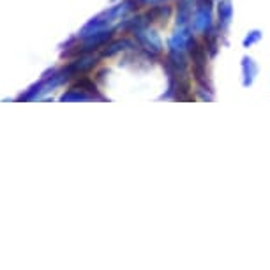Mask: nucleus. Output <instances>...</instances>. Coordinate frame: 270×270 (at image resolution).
<instances>
[{
    "instance_id": "1",
    "label": "nucleus",
    "mask_w": 270,
    "mask_h": 270,
    "mask_svg": "<svg viewBox=\"0 0 270 270\" xmlns=\"http://www.w3.org/2000/svg\"><path fill=\"white\" fill-rule=\"evenodd\" d=\"M134 36H136L138 44L147 51V53H150V55H159V53H163V41H161L159 34H157L156 30L147 29V25H145V27H142V29L136 30Z\"/></svg>"
},
{
    "instance_id": "2",
    "label": "nucleus",
    "mask_w": 270,
    "mask_h": 270,
    "mask_svg": "<svg viewBox=\"0 0 270 270\" xmlns=\"http://www.w3.org/2000/svg\"><path fill=\"white\" fill-rule=\"evenodd\" d=\"M191 41H193V36H191L189 29H187V27H182V29H179L172 37H170V41H168L170 51H180V53H182L184 50L189 48Z\"/></svg>"
},
{
    "instance_id": "3",
    "label": "nucleus",
    "mask_w": 270,
    "mask_h": 270,
    "mask_svg": "<svg viewBox=\"0 0 270 270\" xmlns=\"http://www.w3.org/2000/svg\"><path fill=\"white\" fill-rule=\"evenodd\" d=\"M258 74V66L251 57H244L242 59V85L244 87H251L254 83V78Z\"/></svg>"
},
{
    "instance_id": "4",
    "label": "nucleus",
    "mask_w": 270,
    "mask_h": 270,
    "mask_svg": "<svg viewBox=\"0 0 270 270\" xmlns=\"http://www.w3.org/2000/svg\"><path fill=\"white\" fill-rule=\"evenodd\" d=\"M193 29L196 32H207L212 27V15L210 9H196L193 18Z\"/></svg>"
},
{
    "instance_id": "5",
    "label": "nucleus",
    "mask_w": 270,
    "mask_h": 270,
    "mask_svg": "<svg viewBox=\"0 0 270 270\" xmlns=\"http://www.w3.org/2000/svg\"><path fill=\"white\" fill-rule=\"evenodd\" d=\"M217 15H219V27L221 29H228L233 20V4L231 0H221L217 6Z\"/></svg>"
},
{
    "instance_id": "6",
    "label": "nucleus",
    "mask_w": 270,
    "mask_h": 270,
    "mask_svg": "<svg viewBox=\"0 0 270 270\" xmlns=\"http://www.w3.org/2000/svg\"><path fill=\"white\" fill-rule=\"evenodd\" d=\"M170 15H172V8H170V6H154V8H150V11L147 13L145 20L150 23H154V22L166 23V20L170 18Z\"/></svg>"
},
{
    "instance_id": "7",
    "label": "nucleus",
    "mask_w": 270,
    "mask_h": 270,
    "mask_svg": "<svg viewBox=\"0 0 270 270\" xmlns=\"http://www.w3.org/2000/svg\"><path fill=\"white\" fill-rule=\"evenodd\" d=\"M131 46H132V44L129 43V41H125V39L115 41V43L106 44L104 48H101V57H113V55H117V53H120L122 50H125V48H131Z\"/></svg>"
},
{
    "instance_id": "8",
    "label": "nucleus",
    "mask_w": 270,
    "mask_h": 270,
    "mask_svg": "<svg viewBox=\"0 0 270 270\" xmlns=\"http://www.w3.org/2000/svg\"><path fill=\"white\" fill-rule=\"evenodd\" d=\"M60 101H94V97H92L90 94H87V92H83L81 88L73 87L71 90H67L66 94H62Z\"/></svg>"
},
{
    "instance_id": "9",
    "label": "nucleus",
    "mask_w": 270,
    "mask_h": 270,
    "mask_svg": "<svg viewBox=\"0 0 270 270\" xmlns=\"http://www.w3.org/2000/svg\"><path fill=\"white\" fill-rule=\"evenodd\" d=\"M193 18L191 15V6H189V0H182L179 6V15H177V23L180 27H184L187 23V20Z\"/></svg>"
},
{
    "instance_id": "10",
    "label": "nucleus",
    "mask_w": 270,
    "mask_h": 270,
    "mask_svg": "<svg viewBox=\"0 0 270 270\" xmlns=\"http://www.w3.org/2000/svg\"><path fill=\"white\" fill-rule=\"evenodd\" d=\"M205 48H207V53L210 57L217 55V48H219V44H217V36H215V34L205 32Z\"/></svg>"
},
{
    "instance_id": "11",
    "label": "nucleus",
    "mask_w": 270,
    "mask_h": 270,
    "mask_svg": "<svg viewBox=\"0 0 270 270\" xmlns=\"http://www.w3.org/2000/svg\"><path fill=\"white\" fill-rule=\"evenodd\" d=\"M261 30H258V29H254V30H251V32H247V36L244 37V41H242V46L244 48H251L252 44H256L259 39H261Z\"/></svg>"
},
{
    "instance_id": "12",
    "label": "nucleus",
    "mask_w": 270,
    "mask_h": 270,
    "mask_svg": "<svg viewBox=\"0 0 270 270\" xmlns=\"http://www.w3.org/2000/svg\"><path fill=\"white\" fill-rule=\"evenodd\" d=\"M196 2V9H212L214 0H194Z\"/></svg>"
},
{
    "instance_id": "13",
    "label": "nucleus",
    "mask_w": 270,
    "mask_h": 270,
    "mask_svg": "<svg viewBox=\"0 0 270 270\" xmlns=\"http://www.w3.org/2000/svg\"><path fill=\"white\" fill-rule=\"evenodd\" d=\"M161 2H165V0H140L142 6H154V4H161Z\"/></svg>"
}]
</instances>
